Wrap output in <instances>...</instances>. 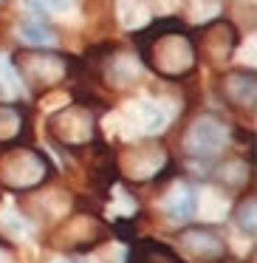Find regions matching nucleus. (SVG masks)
Instances as JSON below:
<instances>
[{
  "label": "nucleus",
  "mask_w": 257,
  "mask_h": 263,
  "mask_svg": "<svg viewBox=\"0 0 257 263\" xmlns=\"http://www.w3.org/2000/svg\"><path fill=\"white\" fill-rule=\"evenodd\" d=\"M234 218H238V227L243 229L249 238H254V232H257V204H254V198H249V201H243V204L238 206V212H234Z\"/></svg>",
  "instance_id": "nucleus-14"
},
{
  "label": "nucleus",
  "mask_w": 257,
  "mask_h": 263,
  "mask_svg": "<svg viewBox=\"0 0 257 263\" xmlns=\"http://www.w3.org/2000/svg\"><path fill=\"white\" fill-rule=\"evenodd\" d=\"M20 88L23 85H20L17 74H14V65L6 57H0V91L6 93V97H17Z\"/></svg>",
  "instance_id": "nucleus-15"
},
{
  "label": "nucleus",
  "mask_w": 257,
  "mask_h": 263,
  "mask_svg": "<svg viewBox=\"0 0 257 263\" xmlns=\"http://www.w3.org/2000/svg\"><path fill=\"white\" fill-rule=\"evenodd\" d=\"M26 130V114L17 105H0V147H14Z\"/></svg>",
  "instance_id": "nucleus-11"
},
{
  "label": "nucleus",
  "mask_w": 257,
  "mask_h": 263,
  "mask_svg": "<svg viewBox=\"0 0 257 263\" xmlns=\"http://www.w3.org/2000/svg\"><path fill=\"white\" fill-rule=\"evenodd\" d=\"M136 48L142 54L144 65L153 68L155 74L181 80V77L195 71V40L189 37L187 26L175 17L153 20L147 29L136 34Z\"/></svg>",
  "instance_id": "nucleus-1"
},
{
  "label": "nucleus",
  "mask_w": 257,
  "mask_h": 263,
  "mask_svg": "<svg viewBox=\"0 0 257 263\" xmlns=\"http://www.w3.org/2000/svg\"><path fill=\"white\" fill-rule=\"evenodd\" d=\"M20 34H23L26 43H31V46L43 48V46H51L54 40H57V34H54V29L48 23H43V20H26L23 26H20Z\"/></svg>",
  "instance_id": "nucleus-13"
},
{
  "label": "nucleus",
  "mask_w": 257,
  "mask_h": 263,
  "mask_svg": "<svg viewBox=\"0 0 257 263\" xmlns=\"http://www.w3.org/2000/svg\"><path fill=\"white\" fill-rule=\"evenodd\" d=\"M60 263H68V260H60Z\"/></svg>",
  "instance_id": "nucleus-18"
},
{
  "label": "nucleus",
  "mask_w": 257,
  "mask_h": 263,
  "mask_svg": "<svg viewBox=\"0 0 257 263\" xmlns=\"http://www.w3.org/2000/svg\"><path fill=\"white\" fill-rule=\"evenodd\" d=\"M221 97L234 108H254V99H257L254 71H243V68L226 71L221 80Z\"/></svg>",
  "instance_id": "nucleus-8"
},
{
  "label": "nucleus",
  "mask_w": 257,
  "mask_h": 263,
  "mask_svg": "<svg viewBox=\"0 0 257 263\" xmlns=\"http://www.w3.org/2000/svg\"><path fill=\"white\" fill-rule=\"evenodd\" d=\"M130 119L144 136H153V133H159L161 127L167 125V114L161 110V105H155V102H136L130 110Z\"/></svg>",
  "instance_id": "nucleus-12"
},
{
  "label": "nucleus",
  "mask_w": 257,
  "mask_h": 263,
  "mask_svg": "<svg viewBox=\"0 0 257 263\" xmlns=\"http://www.w3.org/2000/svg\"><path fill=\"white\" fill-rule=\"evenodd\" d=\"M125 263H184V260L172 246L161 243L155 238H142V240H133Z\"/></svg>",
  "instance_id": "nucleus-9"
},
{
  "label": "nucleus",
  "mask_w": 257,
  "mask_h": 263,
  "mask_svg": "<svg viewBox=\"0 0 257 263\" xmlns=\"http://www.w3.org/2000/svg\"><path fill=\"white\" fill-rule=\"evenodd\" d=\"M26 6L29 9H34L37 14H65V12H71V0H26Z\"/></svg>",
  "instance_id": "nucleus-16"
},
{
  "label": "nucleus",
  "mask_w": 257,
  "mask_h": 263,
  "mask_svg": "<svg viewBox=\"0 0 257 263\" xmlns=\"http://www.w3.org/2000/svg\"><path fill=\"white\" fill-rule=\"evenodd\" d=\"M178 240H181V246L189 255L201 257V260H221V257L226 255V240H223L221 235H218V229H212V227H201V223L184 227L181 232H178Z\"/></svg>",
  "instance_id": "nucleus-7"
},
{
  "label": "nucleus",
  "mask_w": 257,
  "mask_h": 263,
  "mask_svg": "<svg viewBox=\"0 0 257 263\" xmlns=\"http://www.w3.org/2000/svg\"><path fill=\"white\" fill-rule=\"evenodd\" d=\"M48 133L57 139L65 147H82L93 139L96 133V119H93V110L85 105H71L63 108L48 119Z\"/></svg>",
  "instance_id": "nucleus-4"
},
{
  "label": "nucleus",
  "mask_w": 257,
  "mask_h": 263,
  "mask_svg": "<svg viewBox=\"0 0 257 263\" xmlns=\"http://www.w3.org/2000/svg\"><path fill=\"white\" fill-rule=\"evenodd\" d=\"M110 227L116 229V235H119V238H133V235H136V227H133L130 221H125V218H116Z\"/></svg>",
  "instance_id": "nucleus-17"
},
{
  "label": "nucleus",
  "mask_w": 257,
  "mask_h": 263,
  "mask_svg": "<svg viewBox=\"0 0 257 263\" xmlns=\"http://www.w3.org/2000/svg\"><path fill=\"white\" fill-rule=\"evenodd\" d=\"M14 74H17L20 85H26L29 91H48V88L60 85L68 77V57L48 48H37L29 46L23 51L14 54L12 60Z\"/></svg>",
  "instance_id": "nucleus-2"
},
{
  "label": "nucleus",
  "mask_w": 257,
  "mask_h": 263,
  "mask_svg": "<svg viewBox=\"0 0 257 263\" xmlns=\"http://www.w3.org/2000/svg\"><path fill=\"white\" fill-rule=\"evenodd\" d=\"M226 127L223 122H218L215 116H201V119L192 122V127L187 130V139H184V150H187L189 159L195 161H212L218 159L223 147H226Z\"/></svg>",
  "instance_id": "nucleus-6"
},
{
  "label": "nucleus",
  "mask_w": 257,
  "mask_h": 263,
  "mask_svg": "<svg viewBox=\"0 0 257 263\" xmlns=\"http://www.w3.org/2000/svg\"><path fill=\"white\" fill-rule=\"evenodd\" d=\"M238 48V31L229 20L215 17L201 29V37L195 43V57H201L209 65H223Z\"/></svg>",
  "instance_id": "nucleus-5"
},
{
  "label": "nucleus",
  "mask_w": 257,
  "mask_h": 263,
  "mask_svg": "<svg viewBox=\"0 0 257 263\" xmlns=\"http://www.w3.org/2000/svg\"><path fill=\"white\" fill-rule=\"evenodd\" d=\"M195 210H198V193H195V187L189 181H178L164 201L167 218L172 223H184L195 215Z\"/></svg>",
  "instance_id": "nucleus-10"
},
{
  "label": "nucleus",
  "mask_w": 257,
  "mask_h": 263,
  "mask_svg": "<svg viewBox=\"0 0 257 263\" xmlns=\"http://www.w3.org/2000/svg\"><path fill=\"white\" fill-rule=\"evenodd\" d=\"M54 176V167L48 156L37 153V150H9L0 159V181H6L14 190H34L46 184Z\"/></svg>",
  "instance_id": "nucleus-3"
}]
</instances>
